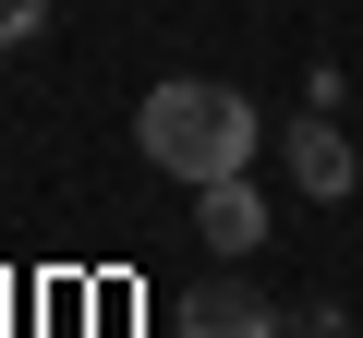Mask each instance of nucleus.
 I'll use <instances>...</instances> for the list:
<instances>
[{
  "instance_id": "nucleus-1",
  "label": "nucleus",
  "mask_w": 363,
  "mask_h": 338,
  "mask_svg": "<svg viewBox=\"0 0 363 338\" xmlns=\"http://www.w3.org/2000/svg\"><path fill=\"white\" fill-rule=\"evenodd\" d=\"M133 145H145V157L169 169V182H218V169H255L267 121L242 109V85L169 73V85H145V109H133Z\"/></svg>"
},
{
  "instance_id": "nucleus-2",
  "label": "nucleus",
  "mask_w": 363,
  "mask_h": 338,
  "mask_svg": "<svg viewBox=\"0 0 363 338\" xmlns=\"http://www.w3.org/2000/svg\"><path fill=\"white\" fill-rule=\"evenodd\" d=\"M291 314L255 290V278H194V302H182V338H279Z\"/></svg>"
},
{
  "instance_id": "nucleus-3",
  "label": "nucleus",
  "mask_w": 363,
  "mask_h": 338,
  "mask_svg": "<svg viewBox=\"0 0 363 338\" xmlns=\"http://www.w3.org/2000/svg\"><path fill=\"white\" fill-rule=\"evenodd\" d=\"M194 230L218 254H255L267 242V194H255V169H218V182H194Z\"/></svg>"
},
{
  "instance_id": "nucleus-4",
  "label": "nucleus",
  "mask_w": 363,
  "mask_h": 338,
  "mask_svg": "<svg viewBox=\"0 0 363 338\" xmlns=\"http://www.w3.org/2000/svg\"><path fill=\"white\" fill-rule=\"evenodd\" d=\"M291 182H303L315 206H339V194H351V133H339L327 109H291Z\"/></svg>"
},
{
  "instance_id": "nucleus-5",
  "label": "nucleus",
  "mask_w": 363,
  "mask_h": 338,
  "mask_svg": "<svg viewBox=\"0 0 363 338\" xmlns=\"http://www.w3.org/2000/svg\"><path fill=\"white\" fill-rule=\"evenodd\" d=\"M37 25H49V0H0V49H25Z\"/></svg>"
}]
</instances>
